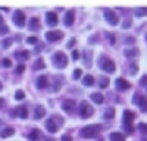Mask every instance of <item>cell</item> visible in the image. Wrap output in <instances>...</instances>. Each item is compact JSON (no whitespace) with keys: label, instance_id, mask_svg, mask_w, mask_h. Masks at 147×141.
Segmentation results:
<instances>
[{"label":"cell","instance_id":"6da1fadb","mask_svg":"<svg viewBox=\"0 0 147 141\" xmlns=\"http://www.w3.org/2000/svg\"><path fill=\"white\" fill-rule=\"evenodd\" d=\"M100 131V126L98 124H91L80 130V136L82 139H93Z\"/></svg>","mask_w":147,"mask_h":141},{"label":"cell","instance_id":"7a4b0ae2","mask_svg":"<svg viewBox=\"0 0 147 141\" xmlns=\"http://www.w3.org/2000/svg\"><path fill=\"white\" fill-rule=\"evenodd\" d=\"M67 61H69L67 57L64 52H57V53H54V55L52 57V63L58 69H64V67L67 65Z\"/></svg>","mask_w":147,"mask_h":141},{"label":"cell","instance_id":"3957f363","mask_svg":"<svg viewBox=\"0 0 147 141\" xmlns=\"http://www.w3.org/2000/svg\"><path fill=\"white\" fill-rule=\"evenodd\" d=\"M79 113L82 119H88V118L94 113V109L87 101H82L80 103V108H79Z\"/></svg>","mask_w":147,"mask_h":141},{"label":"cell","instance_id":"277c9868","mask_svg":"<svg viewBox=\"0 0 147 141\" xmlns=\"http://www.w3.org/2000/svg\"><path fill=\"white\" fill-rule=\"evenodd\" d=\"M132 103L137 104L142 113H147V99L145 96H142L140 93H136L134 98H132Z\"/></svg>","mask_w":147,"mask_h":141},{"label":"cell","instance_id":"5b68a950","mask_svg":"<svg viewBox=\"0 0 147 141\" xmlns=\"http://www.w3.org/2000/svg\"><path fill=\"white\" fill-rule=\"evenodd\" d=\"M104 19L109 25H112V26H117L119 24L118 15L113 10H110V9H105L104 10Z\"/></svg>","mask_w":147,"mask_h":141},{"label":"cell","instance_id":"8992f818","mask_svg":"<svg viewBox=\"0 0 147 141\" xmlns=\"http://www.w3.org/2000/svg\"><path fill=\"white\" fill-rule=\"evenodd\" d=\"M12 21L13 24L18 27H24L25 26V22H26V15L24 11L21 10H16L13 12V16H12Z\"/></svg>","mask_w":147,"mask_h":141},{"label":"cell","instance_id":"52a82bcc","mask_svg":"<svg viewBox=\"0 0 147 141\" xmlns=\"http://www.w3.org/2000/svg\"><path fill=\"white\" fill-rule=\"evenodd\" d=\"M64 37V33L61 31L59 30H54V31H48L47 33H45V38H47L48 42H58V40H60L61 38Z\"/></svg>","mask_w":147,"mask_h":141},{"label":"cell","instance_id":"ba28073f","mask_svg":"<svg viewBox=\"0 0 147 141\" xmlns=\"http://www.w3.org/2000/svg\"><path fill=\"white\" fill-rule=\"evenodd\" d=\"M11 117H20L21 119H26L27 115H28V111H27V108L21 106V107H17L15 109H11L10 112Z\"/></svg>","mask_w":147,"mask_h":141},{"label":"cell","instance_id":"9c48e42d","mask_svg":"<svg viewBox=\"0 0 147 141\" xmlns=\"http://www.w3.org/2000/svg\"><path fill=\"white\" fill-rule=\"evenodd\" d=\"M130 82H127V81L125 79H121V77H119V79H117L115 81V88L119 91V92H125V91H127L129 88H130Z\"/></svg>","mask_w":147,"mask_h":141},{"label":"cell","instance_id":"30bf717a","mask_svg":"<svg viewBox=\"0 0 147 141\" xmlns=\"http://www.w3.org/2000/svg\"><path fill=\"white\" fill-rule=\"evenodd\" d=\"M100 69L104 70L105 72H108V74H113L114 71H115V64H114L113 60H110V59H104V63L103 64H100Z\"/></svg>","mask_w":147,"mask_h":141},{"label":"cell","instance_id":"8fae6325","mask_svg":"<svg viewBox=\"0 0 147 141\" xmlns=\"http://www.w3.org/2000/svg\"><path fill=\"white\" fill-rule=\"evenodd\" d=\"M45 21L50 27H54L58 25V15L54 11H48L45 15Z\"/></svg>","mask_w":147,"mask_h":141},{"label":"cell","instance_id":"7c38bea8","mask_svg":"<svg viewBox=\"0 0 147 141\" xmlns=\"http://www.w3.org/2000/svg\"><path fill=\"white\" fill-rule=\"evenodd\" d=\"M75 106H76L75 101H72V99H65V101L63 102V104H61V108H63L64 112L71 114V113L74 112V109H75Z\"/></svg>","mask_w":147,"mask_h":141},{"label":"cell","instance_id":"4fadbf2b","mask_svg":"<svg viewBox=\"0 0 147 141\" xmlns=\"http://www.w3.org/2000/svg\"><path fill=\"white\" fill-rule=\"evenodd\" d=\"M74 21H75V12H74L72 10H69L65 12V15H64V19H63V22L64 25H65L66 27H70Z\"/></svg>","mask_w":147,"mask_h":141},{"label":"cell","instance_id":"5bb4252c","mask_svg":"<svg viewBox=\"0 0 147 141\" xmlns=\"http://www.w3.org/2000/svg\"><path fill=\"white\" fill-rule=\"evenodd\" d=\"M45 128H47V130L50 134H54V133L58 131V124L54 121L53 118H50V119H48L47 121H45Z\"/></svg>","mask_w":147,"mask_h":141},{"label":"cell","instance_id":"9a60e30c","mask_svg":"<svg viewBox=\"0 0 147 141\" xmlns=\"http://www.w3.org/2000/svg\"><path fill=\"white\" fill-rule=\"evenodd\" d=\"M36 85H37V88H39V90L48 87V77L45 75H40L38 79H37Z\"/></svg>","mask_w":147,"mask_h":141},{"label":"cell","instance_id":"2e32d148","mask_svg":"<svg viewBox=\"0 0 147 141\" xmlns=\"http://www.w3.org/2000/svg\"><path fill=\"white\" fill-rule=\"evenodd\" d=\"M30 141H40L42 139V131L39 129H33L28 135Z\"/></svg>","mask_w":147,"mask_h":141},{"label":"cell","instance_id":"e0dca14e","mask_svg":"<svg viewBox=\"0 0 147 141\" xmlns=\"http://www.w3.org/2000/svg\"><path fill=\"white\" fill-rule=\"evenodd\" d=\"M139 49L137 48H129V49H125L124 51V55H125L126 58H129V59H132V58H136V57H139Z\"/></svg>","mask_w":147,"mask_h":141},{"label":"cell","instance_id":"ac0fdd59","mask_svg":"<svg viewBox=\"0 0 147 141\" xmlns=\"http://www.w3.org/2000/svg\"><path fill=\"white\" fill-rule=\"evenodd\" d=\"M135 113L132 111H129V109H126L125 112H124L123 114V123H132V120L135 119Z\"/></svg>","mask_w":147,"mask_h":141},{"label":"cell","instance_id":"d6986e66","mask_svg":"<svg viewBox=\"0 0 147 141\" xmlns=\"http://www.w3.org/2000/svg\"><path fill=\"white\" fill-rule=\"evenodd\" d=\"M84 64L86 67H91L92 65V52L88 49L84 51Z\"/></svg>","mask_w":147,"mask_h":141},{"label":"cell","instance_id":"ffe728a7","mask_svg":"<svg viewBox=\"0 0 147 141\" xmlns=\"http://www.w3.org/2000/svg\"><path fill=\"white\" fill-rule=\"evenodd\" d=\"M28 28H30L31 31H38V30L40 28V22H39L38 17H33V19L30 21Z\"/></svg>","mask_w":147,"mask_h":141},{"label":"cell","instance_id":"44dd1931","mask_svg":"<svg viewBox=\"0 0 147 141\" xmlns=\"http://www.w3.org/2000/svg\"><path fill=\"white\" fill-rule=\"evenodd\" d=\"M110 141H126V136L121 134V133H118V131H115V133H112L109 136Z\"/></svg>","mask_w":147,"mask_h":141},{"label":"cell","instance_id":"7402d4cb","mask_svg":"<svg viewBox=\"0 0 147 141\" xmlns=\"http://www.w3.org/2000/svg\"><path fill=\"white\" fill-rule=\"evenodd\" d=\"M91 99L93 101L94 103H97V104H102L103 101H104V97H103V94L102 93H99V92H93L91 94Z\"/></svg>","mask_w":147,"mask_h":141},{"label":"cell","instance_id":"603a6c76","mask_svg":"<svg viewBox=\"0 0 147 141\" xmlns=\"http://www.w3.org/2000/svg\"><path fill=\"white\" fill-rule=\"evenodd\" d=\"M45 115V109L42 106H37L34 109V118L36 119H42V118Z\"/></svg>","mask_w":147,"mask_h":141},{"label":"cell","instance_id":"cb8c5ba5","mask_svg":"<svg viewBox=\"0 0 147 141\" xmlns=\"http://www.w3.org/2000/svg\"><path fill=\"white\" fill-rule=\"evenodd\" d=\"M45 67V63L42 58H38L37 60L33 63V66H32V69L33 70H40V69H44Z\"/></svg>","mask_w":147,"mask_h":141},{"label":"cell","instance_id":"d4e9b609","mask_svg":"<svg viewBox=\"0 0 147 141\" xmlns=\"http://www.w3.org/2000/svg\"><path fill=\"white\" fill-rule=\"evenodd\" d=\"M134 13H135L136 17H144V16L147 15V7H145V6H142V7H136L135 11H134Z\"/></svg>","mask_w":147,"mask_h":141},{"label":"cell","instance_id":"484cf974","mask_svg":"<svg viewBox=\"0 0 147 141\" xmlns=\"http://www.w3.org/2000/svg\"><path fill=\"white\" fill-rule=\"evenodd\" d=\"M82 84H84L85 86H87V87H90V86H92L94 84V79L92 75H86L84 76V80H82Z\"/></svg>","mask_w":147,"mask_h":141},{"label":"cell","instance_id":"4316f807","mask_svg":"<svg viewBox=\"0 0 147 141\" xmlns=\"http://www.w3.org/2000/svg\"><path fill=\"white\" fill-rule=\"evenodd\" d=\"M114 115H115V109L112 108V107L105 109V112H104V114H103V117L105 118V119H113Z\"/></svg>","mask_w":147,"mask_h":141},{"label":"cell","instance_id":"83f0119b","mask_svg":"<svg viewBox=\"0 0 147 141\" xmlns=\"http://www.w3.org/2000/svg\"><path fill=\"white\" fill-rule=\"evenodd\" d=\"M15 55L17 57V59H20V60H26V59L30 58V52L28 51H21V52H17Z\"/></svg>","mask_w":147,"mask_h":141},{"label":"cell","instance_id":"f1b7e54d","mask_svg":"<svg viewBox=\"0 0 147 141\" xmlns=\"http://www.w3.org/2000/svg\"><path fill=\"white\" fill-rule=\"evenodd\" d=\"M12 135H15V129H12V128H5L1 133V136L4 139L10 138V136H12Z\"/></svg>","mask_w":147,"mask_h":141},{"label":"cell","instance_id":"f546056e","mask_svg":"<svg viewBox=\"0 0 147 141\" xmlns=\"http://www.w3.org/2000/svg\"><path fill=\"white\" fill-rule=\"evenodd\" d=\"M123 128H124V130H125L126 134H132L135 131L132 123H123Z\"/></svg>","mask_w":147,"mask_h":141},{"label":"cell","instance_id":"4dcf8cb0","mask_svg":"<svg viewBox=\"0 0 147 141\" xmlns=\"http://www.w3.org/2000/svg\"><path fill=\"white\" fill-rule=\"evenodd\" d=\"M109 86V79L107 76H102L99 79V87L100 88H107Z\"/></svg>","mask_w":147,"mask_h":141},{"label":"cell","instance_id":"1f68e13d","mask_svg":"<svg viewBox=\"0 0 147 141\" xmlns=\"http://www.w3.org/2000/svg\"><path fill=\"white\" fill-rule=\"evenodd\" d=\"M53 86H55V87L52 90L53 92H58V91L60 90V87H61V82H60V80L58 79V76H55V77H54V84H53Z\"/></svg>","mask_w":147,"mask_h":141},{"label":"cell","instance_id":"d6a6232c","mask_svg":"<svg viewBox=\"0 0 147 141\" xmlns=\"http://www.w3.org/2000/svg\"><path fill=\"white\" fill-rule=\"evenodd\" d=\"M129 72H130L132 76L136 75L137 72H139V66H137V64H135V63L130 64V66H129Z\"/></svg>","mask_w":147,"mask_h":141},{"label":"cell","instance_id":"836d02e7","mask_svg":"<svg viewBox=\"0 0 147 141\" xmlns=\"http://www.w3.org/2000/svg\"><path fill=\"white\" fill-rule=\"evenodd\" d=\"M25 91H22V90H17L16 92H15V99L16 101H22V99L25 98Z\"/></svg>","mask_w":147,"mask_h":141},{"label":"cell","instance_id":"e575fe53","mask_svg":"<svg viewBox=\"0 0 147 141\" xmlns=\"http://www.w3.org/2000/svg\"><path fill=\"white\" fill-rule=\"evenodd\" d=\"M12 38H6V39H4V40H1V45H3V48H9L10 45L12 44Z\"/></svg>","mask_w":147,"mask_h":141},{"label":"cell","instance_id":"d590c367","mask_svg":"<svg viewBox=\"0 0 147 141\" xmlns=\"http://www.w3.org/2000/svg\"><path fill=\"white\" fill-rule=\"evenodd\" d=\"M81 75H82V70L81 69H75L74 72H72V79L74 80H79Z\"/></svg>","mask_w":147,"mask_h":141},{"label":"cell","instance_id":"8d00e7d4","mask_svg":"<svg viewBox=\"0 0 147 141\" xmlns=\"http://www.w3.org/2000/svg\"><path fill=\"white\" fill-rule=\"evenodd\" d=\"M139 128H140V131H141L142 134L147 135V124H146V123H140Z\"/></svg>","mask_w":147,"mask_h":141},{"label":"cell","instance_id":"74e56055","mask_svg":"<svg viewBox=\"0 0 147 141\" xmlns=\"http://www.w3.org/2000/svg\"><path fill=\"white\" fill-rule=\"evenodd\" d=\"M3 66L4 67H10V66H12V61L7 58H4L3 59Z\"/></svg>","mask_w":147,"mask_h":141},{"label":"cell","instance_id":"f35d334b","mask_svg":"<svg viewBox=\"0 0 147 141\" xmlns=\"http://www.w3.org/2000/svg\"><path fill=\"white\" fill-rule=\"evenodd\" d=\"M105 34L108 36V39H109V43H110V44H114V43H115V37H114V34H113V33L107 32Z\"/></svg>","mask_w":147,"mask_h":141},{"label":"cell","instance_id":"ab89813d","mask_svg":"<svg viewBox=\"0 0 147 141\" xmlns=\"http://www.w3.org/2000/svg\"><path fill=\"white\" fill-rule=\"evenodd\" d=\"M140 85L142 87H147V75H144L140 80Z\"/></svg>","mask_w":147,"mask_h":141},{"label":"cell","instance_id":"60d3db41","mask_svg":"<svg viewBox=\"0 0 147 141\" xmlns=\"http://www.w3.org/2000/svg\"><path fill=\"white\" fill-rule=\"evenodd\" d=\"M25 69H26V66L24 64H20L16 67V74H22V72L25 71Z\"/></svg>","mask_w":147,"mask_h":141},{"label":"cell","instance_id":"b9f144b4","mask_svg":"<svg viewBox=\"0 0 147 141\" xmlns=\"http://www.w3.org/2000/svg\"><path fill=\"white\" fill-rule=\"evenodd\" d=\"M71 58H72V60H74V61H76L77 59H79V52H77L76 49L71 52Z\"/></svg>","mask_w":147,"mask_h":141},{"label":"cell","instance_id":"7bdbcfd3","mask_svg":"<svg viewBox=\"0 0 147 141\" xmlns=\"http://www.w3.org/2000/svg\"><path fill=\"white\" fill-rule=\"evenodd\" d=\"M7 32H9V28H7V26H6V25L0 26V33L4 34V33H7Z\"/></svg>","mask_w":147,"mask_h":141},{"label":"cell","instance_id":"ee69618b","mask_svg":"<svg viewBox=\"0 0 147 141\" xmlns=\"http://www.w3.org/2000/svg\"><path fill=\"white\" fill-rule=\"evenodd\" d=\"M27 42H28L30 44H34V43H37V37H34V36H32V37H28Z\"/></svg>","mask_w":147,"mask_h":141},{"label":"cell","instance_id":"f6af8a7d","mask_svg":"<svg viewBox=\"0 0 147 141\" xmlns=\"http://www.w3.org/2000/svg\"><path fill=\"white\" fill-rule=\"evenodd\" d=\"M130 25H131V20L129 19V20H126V21L123 24V28H129V27H130Z\"/></svg>","mask_w":147,"mask_h":141},{"label":"cell","instance_id":"bcb514c9","mask_svg":"<svg viewBox=\"0 0 147 141\" xmlns=\"http://www.w3.org/2000/svg\"><path fill=\"white\" fill-rule=\"evenodd\" d=\"M61 141H72V138L69 135H63L61 136Z\"/></svg>","mask_w":147,"mask_h":141},{"label":"cell","instance_id":"7dc6e473","mask_svg":"<svg viewBox=\"0 0 147 141\" xmlns=\"http://www.w3.org/2000/svg\"><path fill=\"white\" fill-rule=\"evenodd\" d=\"M75 42H76V39H75V38L70 39V42L67 43V45H66V47H67V48H72V44H75Z\"/></svg>","mask_w":147,"mask_h":141},{"label":"cell","instance_id":"c3c4849f","mask_svg":"<svg viewBox=\"0 0 147 141\" xmlns=\"http://www.w3.org/2000/svg\"><path fill=\"white\" fill-rule=\"evenodd\" d=\"M0 10H4V11H9V9L5 6H0Z\"/></svg>","mask_w":147,"mask_h":141},{"label":"cell","instance_id":"681fc988","mask_svg":"<svg viewBox=\"0 0 147 141\" xmlns=\"http://www.w3.org/2000/svg\"><path fill=\"white\" fill-rule=\"evenodd\" d=\"M4 106V99L3 98H0V108H1Z\"/></svg>","mask_w":147,"mask_h":141},{"label":"cell","instance_id":"f907efd6","mask_svg":"<svg viewBox=\"0 0 147 141\" xmlns=\"http://www.w3.org/2000/svg\"><path fill=\"white\" fill-rule=\"evenodd\" d=\"M44 141H55V139H53V138H48V139H45Z\"/></svg>","mask_w":147,"mask_h":141},{"label":"cell","instance_id":"816d5d0a","mask_svg":"<svg viewBox=\"0 0 147 141\" xmlns=\"http://www.w3.org/2000/svg\"><path fill=\"white\" fill-rule=\"evenodd\" d=\"M3 21H4V19H3V16H1V15H0V25H1V24H3Z\"/></svg>","mask_w":147,"mask_h":141},{"label":"cell","instance_id":"f5cc1de1","mask_svg":"<svg viewBox=\"0 0 147 141\" xmlns=\"http://www.w3.org/2000/svg\"><path fill=\"white\" fill-rule=\"evenodd\" d=\"M1 88H3V85H1V82H0V91H1Z\"/></svg>","mask_w":147,"mask_h":141},{"label":"cell","instance_id":"db71d44e","mask_svg":"<svg viewBox=\"0 0 147 141\" xmlns=\"http://www.w3.org/2000/svg\"><path fill=\"white\" fill-rule=\"evenodd\" d=\"M146 40H147V34H146Z\"/></svg>","mask_w":147,"mask_h":141}]
</instances>
